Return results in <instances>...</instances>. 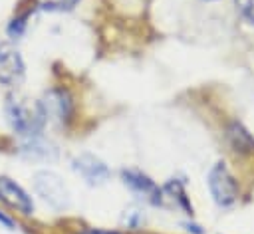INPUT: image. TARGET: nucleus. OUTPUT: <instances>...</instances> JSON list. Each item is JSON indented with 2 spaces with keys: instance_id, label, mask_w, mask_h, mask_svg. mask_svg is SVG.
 Returning a JSON list of instances; mask_svg holds the SVG:
<instances>
[{
  "instance_id": "dca6fc26",
  "label": "nucleus",
  "mask_w": 254,
  "mask_h": 234,
  "mask_svg": "<svg viewBox=\"0 0 254 234\" xmlns=\"http://www.w3.org/2000/svg\"><path fill=\"white\" fill-rule=\"evenodd\" d=\"M83 234H121V232H117V230H105V228H89Z\"/></svg>"
},
{
  "instance_id": "f257e3e1",
  "label": "nucleus",
  "mask_w": 254,
  "mask_h": 234,
  "mask_svg": "<svg viewBox=\"0 0 254 234\" xmlns=\"http://www.w3.org/2000/svg\"><path fill=\"white\" fill-rule=\"evenodd\" d=\"M6 117L12 129L22 137H38L48 119L40 101L14 95H10L6 101Z\"/></svg>"
},
{
  "instance_id": "4468645a",
  "label": "nucleus",
  "mask_w": 254,
  "mask_h": 234,
  "mask_svg": "<svg viewBox=\"0 0 254 234\" xmlns=\"http://www.w3.org/2000/svg\"><path fill=\"white\" fill-rule=\"evenodd\" d=\"M236 4L240 10V16L248 24H254V0H236Z\"/></svg>"
},
{
  "instance_id": "9b49d317",
  "label": "nucleus",
  "mask_w": 254,
  "mask_h": 234,
  "mask_svg": "<svg viewBox=\"0 0 254 234\" xmlns=\"http://www.w3.org/2000/svg\"><path fill=\"white\" fill-rule=\"evenodd\" d=\"M165 190H167V192H171V194H173V198L177 196V198H179V204H181L189 214H192V206L189 204V198H187L185 188H183V184H181V182H177V180H169V182L165 184Z\"/></svg>"
},
{
  "instance_id": "39448f33",
  "label": "nucleus",
  "mask_w": 254,
  "mask_h": 234,
  "mask_svg": "<svg viewBox=\"0 0 254 234\" xmlns=\"http://www.w3.org/2000/svg\"><path fill=\"white\" fill-rule=\"evenodd\" d=\"M44 107L46 117L60 121V123H69L71 115H73V99L69 95L67 89H50L44 97V101H40Z\"/></svg>"
},
{
  "instance_id": "f3484780",
  "label": "nucleus",
  "mask_w": 254,
  "mask_h": 234,
  "mask_svg": "<svg viewBox=\"0 0 254 234\" xmlns=\"http://www.w3.org/2000/svg\"><path fill=\"white\" fill-rule=\"evenodd\" d=\"M0 222H2V224H4L6 228H10V230H12L14 226H16V224H14V220H12L10 216H6L4 212H0Z\"/></svg>"
},
{
  "instance_id": "f8f14e48",
  "label": "nucleus",
  "mask_w": 254,
  "mask_h": 234,
  "mask_svg": "<svg viewBox=\"0 0 254 234\" xmlns=\"http://www.w3.org/2000/svg\"><path fill=\"white\" fill-rule=\"evenodd\" d=\"M79 0H38V6L48 12H67L71 10Z\"/></svg>"
},
{
  "instance_id": "423d86ee",
  "label": "nucleus",
  "mask_w": 254,
  "mask_h": 234,
  "mask_svg": "<svg viewBox=\"0 0 254 234\" xmlns=\"http://www.w3.org/2000/svg\"><path fill=\"white\" fill-rule=\"evenodd\" d=\"M71 167H73V171H75L87 184H91V186L103 184V182L109 178V169H107V165H105L99 157H95V155H91V153H83V155L75 157L73 163H71Z\"/></svg>"
},
{
  "instance_id": "1a4fd4ad",
  "label": "nucleus",
  "mask_w": 254,
  "mask_h": 234,
  "mask_svg": "<svg viewBox=\"0 0 254 234\" xmlns=\"http://www.w3.org/2000/svg\"><path fill=\"white\" fill-rule=\"evenodd\" d=\"M226 141L236 153H252L254 151V137L238 121H230L226 125Z\"/></svg>"
},
{
  "instance_id": "7ed1b4c3",
  "label": "nucleus",
  "mask_w": 254,
  "mask_h": 234,
  "mask_svg": "<svg viewBox=\"0 0 254 234\" xmlns=\"http://www.w3.org/2000/svg\"><path fill=\"white\" fill-rule=\"evenodd\" d=\"M34 190L52 208L64 210L69 206V190L62 176L54 171H38L34 175Z\"/></svg>"
},
{
  "instance_id": "0eeeda50",
  "label": "nucleus",
  "mask_w": 254,
  "mask_h": 234,
  "mask_svg": "<svg viewBox=\"0 0 254 234\" xmlns=\"http://www.w3.org/2000/svg\"><path fill=\"white\" fill-rule=\"evenodd\" d=\"M0 200H4L8 206L16 208L24 216H30L34 212V202L30 194L8 176H0Z\"/></svg>"
},
{
  "instance_id": "20e7f679",
  "label": "nucleus",
  "mask_w": 254,
  "mask_h": 234,
  "mask_svg": "<svg viewBox=\"0 0 254 234\" xmlns=\"http://www.w3.org/2000/svg\"><path fill=\"white\" fill-rule=\"evenodd\" d=\"M24 73L26 65L20 52L10 44H0V83L6 87H14L22 83Z\"/></svg>"
},
{
  "instance_id": "9d476101",
  "label": "nucleus",
  "mask_w": 254,
  "mask_h": 234,
  "mask_svg": "<svg viewBox=\"0 0 254 234\" xmlns=\"http://www.w3.org/2000/svg\"><path fill=\"white\" fill-rule=\"evenodd\" d=\"M22 153L30 159H44V161H52L56 159V147L44 139L38 137H28V141L22 147Z\"/></svg>"
},
{
  "instance_id": "2eb2a0df",
  "label": "nucleus",
  "mask_w": 254,
  "mask_h": 234,
  "mask_svg": "<svg viewBox=\"0 0 254 234\" xmlns=\"http://www.w3.org/2000/svg\"><path fill=\"white\" fill-rule=\"evenodd\" d=\"M183 226H185L189 232H192V234H204V230H202L198 224H194V222H185Z\"/></svg>"
},
{
  "instance_id": "ddd939ff",
  "label": "nucleus",
  "mask_w": 254,
  "mask_h": 234,
  "mask_svg": "<svg viewBox=\"0 0 254 234\" xmlns=\"http://www.w3.org/2000/svg\"><path fill=\"white\" fill-rule=\"evenodd\" d=\"M26 20H28V14H22L18 18H14L10 24H8V36L10 38H20L26 30Z\"/></svg>"
},
{
  "instance_id": "6e6552de",
  "label": "nucleus",
  "mask_w": 254,
  "mask_h": 234,
  "mask_svg": "<svg viewBox=\"0 0 254 234\" xmlns=\"http://www.w3.org/2000/svg\"><path fill=\"white\" fill-rule=\"evenodd\" d=\"M121 178L125 182V186H129L135 194H141L145 198H149L151 202H159L161 200V190L159 186L141 171L135 169H123L121 171Z\"/></svg>"
},
{
  "instance_id": "f03ea898",
  "label": "nucleus",
  "mask_w": 254,
  "mask_h": 234,
  "mask_svg": "<svg viewBox=\"0 0 254 234\" xmlns=\"http://www.w3.org/2000/svg\"><path fill=\"white\" fill-rule=\"evenodd\" d=\"M206 184H208V190L212 194V200L218 206L228 208V206H232L236 202V198H238V182L234 180V176L228 171L224 161H218V163H214L210 167L208 176H206Z\"/></svg>"
}]
</instances>
